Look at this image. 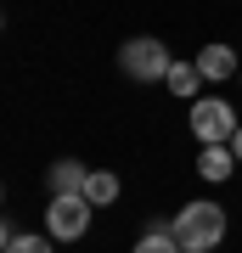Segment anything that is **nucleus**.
Segmentation results:
<instances>
[{
	"instance_id": "nucleus-1",
	"label": "nucleus",
	"mask_w": 242,
	"mask_h": 253,
	"mask_svg": "<svg viewBox=\"0 0 242 253\" xmlns=\"http://www.w3.org/2000/svg\"><path fill=\"white\" fill-rule=\"evenodd\" d=\"M169 231H175V242L186 248V253H214L225 242V208L208 203V197H197V203H186L169 219Z\"/></svg>"
},
{
	"instance_id": "nucleus-2",
	"label": "nucleus",
	"mask_w": 242,
	"mask_h": 253,
	"mask_svg": "<svg viewBox=\"0 0 242 253\" xmlns=\"http://www.w3.org/2000/svg\"><path fill=\"white\" fill-rule=\"evenodd\" d=\"M118 68H124L135 84H163V79H169V68H175V56H169L163 40L135 34V40H124V51H118Z\"/></svg>"
},
{
	"instance_id": "nucleus-3",
	"label": "nucleus",
	"mask_w": 242,
	"mask_h": 253,
	"mask_svg": "<svg viewBox=\"0 0 242 253\" xmlns=\"http://www.w3.org/2000/svg\"><path fill=\"white\" fill-rule=\"evenodd\" d=\"M90 214H96V203H90L85 191L51 197V203H45V236H56V242H79V236L90 231Z\"/></svg>"
},
{
	"instance_id": "nucleus-4",
	"label": "nucleus",
	"mask_w": 242,
	"mask_h": 253,
	"mask_svg": "<svg viewBox=\"0 0 242 253\" xmlns=\"http://www.w3.org/2000/svg\"><path fill=\"white\" fill-rule=\"evenodd\" d=\"M237 129L242 124H237V113H231L225 96H197V101H192V135H197L203 146H225Z\"/></svg>"
},
{
	"instance_id": "nucleus-5",
	"label": "nucleus",
	"mask_w": 242,
	"mask_h": 253,
	"mask_svg": "<svg viewBox=\"0 0 242 253\" xmlns=\"http://www.w3.org/2000/svg\"><path fill=\"white\" fill-rule=\"evenodd\" d=\"M85 180H90V169L79 158H56L51 169H45V186H51V197H73V191H85Z\"/></svg>"
},
{
	"instance_id": "nucleus-6",
	"label": "nucleus",
	"mask_w": 242,
	"mask_h": 253,
	"mask_svg": "<svg viewBox=\"0 0 242 253\" xmlns=\"http://www.w3.org/2000/svg\"><path fill=\"white\" fill-rule=\"evenodd\" d=\"M197 73H203L208 84H220V79H237L242 62H237L231 45H203V51H197Z\"/></svg>"
},
{
	"instance_id": "nucleus-7",
	"label": "nucleus",
	"mask_w": 242,
	"mask_h": 253,
	"mask_svg": "<svg viewBox=\"0 0 242 253\" xmlns=\"http://www.w3.org/2000/svg\"><path fill=\"white\" fill-rule=\"evenodd\" d=\"M197 174H203V180H231V174H237V152H231V141H225V146H203V152H197Z\"/></svg>"
},
{
	"instance_id": "nucleus-8",
	"label": "nucleus",
	"mask_w": 242,
	"mask_h": 253,
	"mask_svg": "<svg viewBox=\"0 0 242 253\" xmlns=\"http://www.w3.org/2000/svg\"><path fill=\"white\" fill-rule=\"evenodd\" d=\"M163 84H169V96H186V101H197V84H208V79L197 73V62H175Z\"/></svg>"
},
{
	"instance_id": "nucleus-9",
	"label": "nucleus",
	"mask_w": 242,
	"mask_h": 253,
	"mask_svg": "<svg viewBox=\"0 0 242 253\" xmlns=\"http://www.w3.org/2000/svg\"><path fill=\"white\" fill-rule=\"evenodd\" d=\"M130 253H186V248H180V242H175V231L158 219V225H146V231H141V242H135Z\"/></svg>"
},
{
	"instance_id": "nucleus-10",
	"label": "nucleus",
	"mask_w": 242,
	"mask_h": 253,
	"mask_svg": "<svg viewBox=\"0 0 242 253\" xmlns=\"http://www.w3.org/2000/svg\"><path fill=\"white\" fill-rule=\"evenodd\" d=\"M85 197L96 203V208H107V203L118 197V174H113V169H90V180H85Z\"/></svg>"
},
{
	"instance_id": "nucleus-11",
	"label": "nucleus",
	"mask_w": 242,
	"mask_h": 253,
	"mask_svg": "<svg viewBox=\"0 0 242 253\" xmlns=\"http://www.w3.org/2000/svg\"><path fill=\"white\" fill-rule=\"evenodd\" d=\"M56 236H34V231H6V253H51Z\"/></svg>"
},
{
	"instance_id": "nucleus-12",
	"label": "nucleus",
	"mask_w": 242,
	"mask_h": 253,
	"mask_svg": "<svg viewBox=\"0 0 242 253\" xmlns=\"http://www.w3.org/2000/svg\"><path fill=\"white\" fill-rule=\"evenodd\" d=\"M231 152H237V163H242V129H237V135H231Z\"/></svg>"
},
{
	"instance_id": "nucleus-13",
	"label": "nucleus",
	"mask_w": 242,
	"mask_h": 253,
	"mask_svg": "<svg viewBox=\"0 0 242 253\" xmlns=\"http://www.w3.org/2000/svg\"><path fill=\"white\" fill-rule=\"evenodd\" d=\"M237 79H242V73H237Z\"/></svg>"
}]
</instances>
